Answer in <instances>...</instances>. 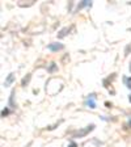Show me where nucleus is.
<instances>
[{"instance_id":"nucleus-1","label":"nucleus","mask_w":131,"mask_h":147,"mask_svg":"<svg viewBox=\"0 0 131 147\" xmlns=\"http://www.w3.org/2000/svg\"><path fill=\"white\" fill-rule=\"evenodd\" d=\"M62 49H63L62 43H51V45H49V50H51V51H58V50Z\"/></svg>"},{"instance_id":"nucleus-2","label":"nucleus","mask_w":131,"mask_h":147,"mask_svg":"<svg viewBox=\"0 0 131 147\" xmlns=\"http://www.w3.org/2000/svg\"><path fill=\"white\" fill-rule=\"evenodd\" d=\"M93 127H95V125H91V126H88V127H87V129H84V130H81V131H79V133H77V134L75 135V137H84V135H85L87 133H89V131H91V130H92V129H93Z\"/></svg>"},{"instance_id":"nucleus-3","label":"nucleus","mask_w":131,"mask_h":147,"mask_svg":"<svg viewBox=\"0 0 131 147\" xmlns=\"http://www.w3.org/2000/svg\"><path fill=\"white\" fill-rule=\"evenodd\" d=\"M13 80H15V74H9L8 78L5 79V82H4V86L5 87H9L11 84L13 83Z\"/></svg>"},{"instance_id":"nucleus-4","label":"nucleus","mask_w":131,"mask_h":147,"mask_svg":"<svg viewBox=\"0 0 131 147\" xmlns=\"http://www.w3.org/2000/svg\"><path fill=\"white\" fill-rule=\"evenodd\" d=\"M93 98H95V95H91V96H89L88 102H87V104L89 105V108H92V109H93V108H96V102H95V100H93Z\"/></svg>"},{"instance_id":"nucleus-5","label":"nucleus","mask_w":131,"mask_h":147,"mask_svg":"<svg viewBox=\"0 0 131 147\" xmlns=\"http://www.w3.org/2000/svg\"><path fill=\"white\" fill-rule=\"evenodd\" d=\"M29 80H30V75H28V76H25L24 79H22V83H21V84H22V86H26Z\"/></svg>"},{"instance_id":"nucleus-6","label":"nucleus","mask_w":131,"mask_h":147,"mask_svg":"<svg viewBox=\"0 0 131 147\" xmlns=\"http://www.w3.org/2000/svg\"><path fill=\"white\" fill-rule=\"evenodd\" d=\"M66 32H68V28H64L63 30H62L60 33H59V38H62V37H64V36H66V34H67V33H66Z\"/></svg>"},{"instance_id":"nucleus-7","label":"nucleus","mask_w":131,"mask_h":147,"mask_svg":"<svg viewBox=\"0 0 131 147\" xmlns=\"http://www.w3.org/2000/svg\"><path fill=\"white\" fill-rule=\"evenodd\" d=\"M8 113H9V110H8V109H4L3 112H1V114H3V117H5Z\"/></svg>"},{"instance_id":"nucleus-8","label":"nucleus","mask_w":131,"mask_h":147,"mask_svg":"<svg viewBox=\"0 0 131 147\" xmlns=\"http://www.w3.org/2000/svg\"><path fill=\"white\" fill-rule=\"evenodd\" d=\"M70 147H76V143H71Z\"/></svg>"},{"instance_id":"nucleus-9","label":"nucleus","mask_w":131,"mask_h":147,"mask_svg":"<svg viewBox=\"0 0 131 147\" xmlns=\"http://www.w3.org/2000/svg\"><path fill=\"white\" fill-rule=\"evenodd\" d=\"M130 101H131V96H130Z\"/></svg>"},{"instance_id":"nucleus-10","label":"nucleus","mask_w":131,"mask_h":147,"mask_svg":"<svg viewBox=\"0 0 131 147\" xmlns=\"http://www.w3.org/2000/svg\"><path fill=\"white\" fill-rule=\"evenodd\" d=\"M130 123H131V121H130Z\"/></svg>"}]
</instances>
